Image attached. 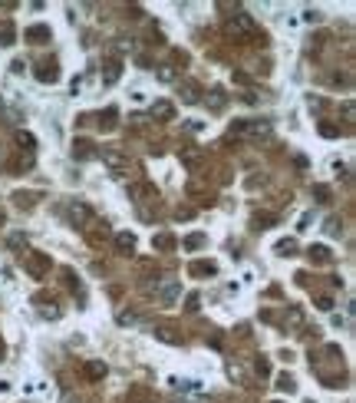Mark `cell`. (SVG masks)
Returning a JSON list of instances; mask_svg holds the SVG:
<instances>
[{
  "mask_svg": "<svg viewBox=\"0 0 356 403\" xmlns=\"http://www.w3.org/2000/svg\"><path fill=\"white\" fill-rule=\"evenodd\" d=\"M119 245H122V248H129V251H132V245H135V238H132V235H119Z\"/></svg>",
  "mask_w": 356,
  "mask_h": 403,
  "instance_id": "1",
  "label": "cell"
},
{
  "mask_svg": "<svg viewBox=\"0 0 356 403\" xmlns=\"http://www.w3.org/2000/svg\"><path fill=\"white\" fill-rule=\"evenodd\" d=\"M155 113H158V116H172V106H169V103H158Z\"/></svg>",
  "mask_w": 356,
  "mask_h": 403,
  "instance_id": "2",
  "label": "cell"
}]
</instances>
